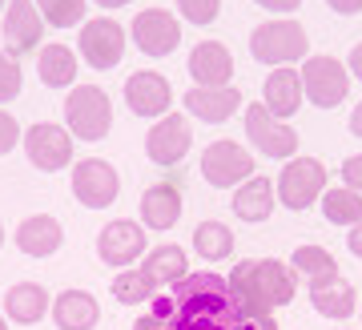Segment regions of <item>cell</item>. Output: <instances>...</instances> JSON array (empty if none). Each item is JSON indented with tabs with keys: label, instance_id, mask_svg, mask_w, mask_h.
I'll return each instance as SVG.
<instances>
[{
	"label": "cell",
	"instance_id": "obj_1",
	"mask_svg": "<svg viewBox=\"0 0 362 330\" xmlns=\"http://www.w3.org/2000/svg\"><path fill=\"white\" fill-rule=\"evenodd\" d=\"M298 282L278 258H246L230 274V298L242 314H274L294 302Z\"/></svg>",
	"mask_w": 362,
	"mask_h": 330
},
{
	"label": "cell",
	"instance_id": "obj_2",
	"mask_svg": "<svg viewBox=\"0 0 362 330\" xmlns=\"http://www.w3.org/2000/svg\"><path fill=\"white\" fill-rule=\"evenodd\" d=\"M65 125H69V133L81 137V141L109 137V125H113L109 93L97 89V85H77V89L65 97Z\"/></svg>",
	"mask_w": 362,
	"mask_h": 330
},
{
	"label": "cell",
	"instance_id": "obj_3",
	"mask_svg": "<svg viewBox=\"0 0 362 330\" xmlns=\"http://www.w3.org/2000/svg\"><path fill=\"white\" fill-rule=\"evenodd\" d=\"M306 28L298 25V21H266L250 33V57L262 64H274V69H282V64L298 61V57H306Z\"/></svg>",
	"mask_w": 362,
	"mask_h": 330
},
{
	"label": "cell",
	"instance_id": "obj_4",
	"mask_svg": "<svg viewBox=\"0 0 362 330\" xmlns=\"http://www.w3.org/2000/svg\"><path fill=\"white\" fill-rule=\"evenodd\" d=\"M298 73H302V97H310V105L334 109V105L346 101L350 69H342V61H334V57H310Z\"/></svg>",
	"mask_w": 362,
	"mask_h": 330
},
{
	"label": "cell",
	"instance_id": "obj_5",
	"mask_svg": "<svg viewBox=\"0 0 362 330\" xmlns=\"http://www.w3.org/2000/svg\"><path fill=\"white\" fill-rule=\"evenodd\" d=\"M81 57L93 69H117L125 57V28L113 16H93L81 25Z\"/></svg>",
	"mask_w": 362,
	"mask_h": 330
},
{
	"label": "cell",
	"instance_id": "obj_6",
	"mask_svg": "<svg viewBox=\"0 0 362 330\" xmlns=\"http://www.w3.org/2000/svg\"><path fill=\"white\" fill-rule=\"evenodd\" d=\"M202 178H206L214 190L242 186L246 178H254V157H250L238 141H214V145L202 153Z\"/></svg>",
	"mask_w": 362,
	"mask_h": 330
},
{
	"label": "cell",
	"instance_id": "obj_7",
	"mask_svg": "<svg viewBox=\"0 0 362 330\" xmlns=\"http://www.w3.org/2000/svg\"><path fill=\"white\" fill-rule=\"evenodd\" d=\"M322 193H326V169L314 157H294L278 178V198H282L286 210H306Z\"/></svg>",
	"mask_w": 362,
	"mask_h": 330
},
{
	"label": "cell",
	"instance_id": "obj_8",
	"mask_svg": "<svg viewBox=\"0 0 362 330\" xmlns=\"http://www.w3.org/2000/svg\"><path fill=\"white\" fill-rule=\"evenodd\" d=\"M117 193H121V178H117V169L109 161H101V157L77 161V169H73V198L81 205L105 210V205L117 202Z\"/></svg>",
	"mask_w": 362,
	"mask_h": 330
},
{
	"label": "cell",
	"instance_id": "obj_9",
	"mask_svg": "<svg viewBox=\"0 0 362 330\" xmlns=\"http://www.w3.org/2000/svg\"><path fill=\"white\" fill-rule=\"evenodd\" d=\"M25 153L37 169L57 173V169H65L73 161V133L61 125H52V121H37L25 133Z\"/></svg>",
	"mask_w": 362,
	"mask_h": 330
},
{
	"label": "cell",
	"instance_id": "obj_10",
	"mask_svg": "<svg viewBox=\"0 0 362 330\" xmlns=\"http://www.w3.org/2000/svg\"><path fill=\"white\" fill-rule=\"evenodd\" d=\"M145 254V229L141 222H129V217H117L109 226L97 234V258H101L105 266H125L129 270L137 258Z\"/></svg>",
	"mask_w": 362,
	"mask_h": 330
},
{
	"label": "cell",
	"instance_id": "obj_11",
	"mask_svg": "<svg viewBox=\"0 0 362 330\" xmlns=\"http://www.w3.org/2000/svg\"><path fill=\"white\" fill-rule=\"evenodd\" d=\"M133 40L145 57H169L177 49L181 40V28H177V16L165 13V8H145V13L133 16Z\"/></svg>",
	"mask_w": 362,
	"mask_h": 330
},
{
	"label": "cell",
	"instance_id": "obj_12",
	"mask_svg": "<svg viewBox=\"0 0 362 330\" xmlns=\"http://www.w3.org/2000/svg\"><path fill=\"white\" fill-rule=\"evenodd\" d=\"M246 137L270 157H294L298 149V133L282 125L266 105H246Z\"/></svg>",
	"mask_w": 362,
	"mask_h": 330
},
{
	"label": "cell",
	"instance_id": "obj_13",
	"mask_svg": "<svg viewBox=\"0 0 362 330\" xmlns=\"http://www.w3.org/2000/svg\"><path fill=\"white\" fill-rule=\"evenodd\" d=\"M189 145H194V133H189V121L181 113H165L145 137V153L157 165H177L189 153Z\"/></svg>",
	"mask_w": 362,
	"mask_h": 330
},
{
	"label": "cell",
	"instance_id": "obj_14",
	"mask_svg": "<svg viewBox=\"0 0 362 330\" xmlns=\"http://www.w3.org/2000/svg\"><path fill=\"white\" fill-rule=\"evenodd\" d=\"M40 33H45V16L33 0H8L4 4V52L8 57L37 49Z\"/></svg>",
	"mask_w": 362,
	"mask_h": 330
},
{
	"label": "cell",
	"instance_id": "obj_15",
	"mask_svg": "<svg viewBox=\"0 0 362 330\" xmlns=\"http://www.w3.org/2000/svg\"><path fill=\"white\" fill-rule=\"evenodd\" d=\"M125 105L137 117H157L161 121L169 113V105H173V89H169V81L161 73L141 69V73H133L125 81Z\"/></svg>",
	"mask_w": 362,
	"mask_h": 330
},
{
	"label": "cell",
	"instance_id": "obj_16",
	"mask_svg": "<svg viewBox=\"0 0 362 330\" xmlns=\"http://www.w3.org/2000/svg\"><path fill=\"white\" fill-rule=\"evenodd\" d=\"M189 76H194L202 89H221V85H230V76H233L230 49L218 45V40L194 45V52H189Z\"/></svg>",
	"mask_w": 362,
	"mask_h": 330
},
{
	"label": "cell",
	"instance_id": "obj_17",
	"mask_svg": "<svg viewBox=\"0 0 362 330\" xmlns=\"http://www.w3.org/2000/svg\"><path fill=\"white\" fill-rule=\"evenodd\" d=\"M16 250L28 258H52L57 250H61V241H65V229H61V222L49 214H33L25 217L21 226H16Z\"/></svg>",
	"mask_w": 362,
	"mask_h": 330
},
{
	"label": "cell",
	"instance_id": "obj_18",
	"mask_svg": "<svg viewBox=\"0 0 362 330\" xmlns=\"http://www.w3.org/2000/svg\"><path fill=\"white\" fill-rule=\"evenodd\" d=\"M181 105L197 117V121H209V125H221V121H230L238 113V105H242V93L233 89V85H221V89H189L181 97Z\"/></svg>",
	"mask_w": 362,
	"mask_h": 330
},
{
	"label": "cell",
	"instance_id": "obj_19",
	"mask_svg": "<svg viewBox=\"0 0 362 330\" xmlns=\"http://www.w3.org/2000/svg\"><path fill=\"white\" fill-rule=\"evenodd\" d=\"M52 322L57 330H93L101 322V306L89 290H61L52 302Z\"/></svg>",
	"mask_w": 362,
	"mask_h": 330
},
{
	"label": "cell",
	"instance_id": "obj_20",
	"mask_svg": "<svg viewBox=\"0 0 362 330\" xmlns=\"http://www.w3.org/2000/svg\"><path fill=\"white\" fill-rule=\"evenodd\" d=\"M266 109H270L278 121H286V117H294L298 109H302V73L298 69H290V64H282V69H274L270 76H266Z\"/></svg>",
	"mask_w": 362,
	"mask_h": 330
},
{
	"label": "cell",
	"instance_id": "obj_21",
	"mask_svg": "<svg viewBox=\"0 0 362 330\" xmlns=\"http://www.w3.org/2000/svg\"><path fill=\"white\" fill-rule=\"evenodd\" d=\"M45 314H49V290L40 282H16V286H8V294H4V318H13L21 326H33Z\"/></svg>",
	"mask_w": 362,
	"mask_h": 330
},
{
	"label": "cell",
	"instance_id": "obj_22",
	"mask_svg": "<svg viewBox=\"0 0 362 330\" xmlns=\"http://www.w3.org/2000/svg\"><path fill=\"white\" fill-rule=\"evenodd\" d=\"M141 222L149 229H157V234H165V229L177 226V217H181V193L173 190V186H149V190L141 193Z\"/></svg>",
	"mask_w": 362,
	"mask_h": 330
},
{
	"label": "cell",
	"instance_id": "obj_23",
	"mask_svg": "<svg viewBox=\"0 0 362 330\" xmlns=\"http://www.w3.org/2000/svg\"><path fill=\"white\" fill-rule=\"evenodd\" d=\"M290 262L298 266V274L306 278V286H310V290H326V286L342 282L338 262L330 258V250H322V246H298Z\"/></svg>",
	"mask_w": 362,
	"mask_h": 330
},
{
	"label": "cell",
	"instance_id": "obj_24",
	"mask_svg": "<svg viewBox=\"0 0 362 330\" xmlns=\"http://www.w3.org/2000/svg\"><path fill=\"white\" fill-rule=\"evenodd\" d=\"M233 214L242 222H266L274 214V186L270 178H246L233 193Z\"/></svg>",
	"mask_w": 362,
	"mask_h": 330
},
{
	"label": "cell",
	"instance_id": "obj_25",
	"mask_svg": "<svg viewBox=\"0 0 362 330\" xmlns=\"http://www.w3.org/2000/svg\"><path fill=\"white\" fill-rule=\"evenodd\" d=\"M37 73H40L45 89H69L77 81V52L65 49V45H45L40 61H37Z\"/></svg>",
	"mask_w": 362,
	"mask_h": 330
},
{
	"label": "cell",
	"instance_id": "obj_26",
	"mask_svg": "<svg viewBox=\"0 0 362 330\" xmlns=\"http://www.w3.org/2000/svg\"><path fill=\"white\" fill-rule=\"evenodd\" d=\"M145 270H149V278H153L157 286H173V282H181L185 274H189V258H185V250H181V246L161 241V246H153V250H149Z\"/></svg>",
	"mask_w": 362,
	"mask_h": 330
},
{
	"label": "cell",
	"instance_id": "obj_27",
	"mask_svg": "<svg viewBox=\"0 0 362 330\" xmlns=\"http://www.w3.org/2000/svg\"><path fill=\"white\" fill-rule=\"evenodd\" d=\"M113 298L117 302H125V306H137V302H149L157 290V282L149 278V270L145 266H129V270H117L113 274Z\"/></svg>",
	"mask_w": 362,
	"mask_h": 330
},
{
	"label": "cell",
	"instance_id": "obj_28",
	"mask_svg": "<svg viewBox=\"0 0 362 330\" xmlns=\"http://www.w3.org/2000/svg\"><path fill=\"white\" fill-rule=\"evenodd\" d=\"M310 306L322 318H350L358 310V294H354L350 282H334L326 290H310Z\"/></svg>",
	"mask_w": 362,
	"mask_h": 330
},
{
	"label": "cell",
	"instance_id": "obj_29",
	"mask_svg": "<svg viewBox=\"0 0 362 330\" xmlns=\"http://www.w3.org/2000/svg\"><path fill=\"white\" fill-rule=\"evenodd\" d=\"M322 214H326V222H334V226H358L362 222V193L346 190V186L326 190L322 193Z\"/></svg>",
	"mask_w": 362,
	"mask_h": 330
},
{
	"label": "cell",
	"instance_id": "obj_30",
	"mask_svg": "<svg viewBox=\"0 0 362 330\" xmlns=\"http://www.w3.org/2000/svg\"><path fill=\"white\" fill-rule=\"evenodd\" d=\"M169 298L173 302H189V298H209V294H230V278H221V274H214V270H197V274H185L181 282H173L169 286Z\"/></svg>",
	"mask_w": 362,
	"mask_h": 330
},
{
	"label": "cell",
	"instance_id": "obj_31",
	"mask_svg": "<svg viewBox=\"0 0 362 330\" xmlns=\"http://www.w3.org/2000/svg\"><path fill=\"white\" fill-rule=\"evenodd\" d=\"M194 246L206 262H221V258L233 254V234H230V226H221V222H202L197 234H194Z\"/></svg>",
	"mask_w": 362,
	"mask_h": 330
},
{
	"label": "cell",
	"instance_id": "obj_32",
	"mask_svg": "<svg viewBox=\"0 0 362 330\" xmlns=\"http://www.w3.org/2000/svg\"><path fill=\"white\" fill-rule=\"evenodd\" d=\"M33 4L52 28H73L85 21V0H33Z\"/></svg>",
	"mask_w": 362,
	"mask_h": 330
},
{
	"label": "cell",
	"instance_id": "obj_33",
	"mask_svg": "<svg viewBox=\"0 0 362 330\" xmlns=\"http://www.w3.org/2000/svg\"><path fill=\"white\" fill-rule=\"evenodd\" d=\"M21 89H25V73H21V64H16L8 52H0V105L16 101Z\"/></svg>",
	"mask_w": 362,
	"mask_h": 330
},
{
	"label": "cell",
	"instance_id": "obj_34",
	"mask_svg": "<svg viewBox=\"0 0 362 330\" xmlns=\"http://www.w3.org/2000/svg\"><path fill=\"white\" fill-rule=\"evenodd\" d=\"M177 8L189 25H214L221 13V0H177Z\"/></svg>",
	"mask_w": 362,
	"mask_h": 330
},
{
	"label": "cell",
	"instance_id": "obj_35",
	"mask_svg": "<svg viewBox=\"0 0 362 330\" xmlns=\"http://www.w3.org/2000/svg\"><path fill=\"white\" fill-rule=\"evenodd\" d=\"M16 141H21V125H16V117L0 109V157H4V153H13Z\"/></svg>",
	"mask_w": 362,
	"mask_h": 330
},
{
	"label": "cell",
	"instance_id": "obj_36",
	"mask_svg": "<svg viewBox=\"0 0 362 330\" xmlns=\"http://www.w3.org/2000/svg\"><path fill=\"white\" fill-rule=\"evenodd\" d=\"M342 181H346V190L362 193V153H354V157L342 161Z\"/></svg>",
	"mask_w": 362,
	"mask_h": 330
},
{
	"label": "cell",
	"instance_id": "obj_37",
	"mask_svg": "<svg viewBox=\"0 0 362 330\" xmlns=\"http://www.w3.org/2000/svg\"><path fill=\"white\" fill-rule=\"evenodd\" d=\"M238 330H278V326H274V314H242Z\"/></svg>",
	"mask_w": 362,
	"mask_h": 330
},
{
	"label": "cell",
	"instance_id": "obj_38",
	"mask_svg": "<svg viewBox=\"0 0 362 330\" xmlns=\"http://www.w3.org/2000/svg\"><path fill=\"white\" fill-rule=\"evenodd\" d=\"M133 330H169V322H165V318H157L153 310H149V314H141L137 322H133Z\"/></svg>",
	"mask_w": 362,
	"mask_h": 330
},
{
	"label": "cell",
	"instance_id": "obj_39",
	"mask_svg": "<svg viewBox=\"0 0 362 330\" xmlns=\"http://www.w3.org/2000/svg\"><path fill=\"white\" fill-rule=\"evenodd\" d=\"M334 13H342V16H354V13H362V0H326Z\"/></svg>",
	"mask_w": 362,
	"mask_h": 330
},
{
	"label": "cell",
	"instance_id": "obj_40",
	"mask_svg": "<svg viewBox=\"0 0 362 330\" xmlns=\"http://www.w3.org/2000/svg\"><path fill=\"white\" fill-rule=\"evenodd\" d=\"M258 4L262 8H270V13H294L302 0H258Z\"/></svg>",
	"mask_w": 362,
	"mask_h": 330
},
{
	"label": "cell",
	"instance_id": "obj_41",
	"mask_svg": "<svg viewBox=\"0 0 362 330\" xmlns=\"http://www.w3.org/2000/svg\"><path fill=\"white\" fill-rule=\"evenodd\" d=\"M346 246H350V254H354V258H362V222H358V226H350Z\"/></svg>",
	"mask_w": 362,
	"mask_h": 330
},
{
	"label": "cell",
	"instance_id": "obj_42",
	"mask_svg": "<svg viewBox=\"0 0 362 330\" xmlns=\"http://www.w3.org/2000/svg\"><path fill=\"white\" fill-rule=\"evenodd\" d=\"M346 69H350V73H354V76L362 81V45H354V49H350V61H346Z\"/></svg>",
	"mask_w": 362,
	"mask_h": 330
},
{
	"label": "cell",
	"instance_id": "obj_43",
	"mask_svg": "<svg viewBox=\"0 0 362 330\" xmlns=\"http://www.w3.org/2000/svg\"><path fill=\"white\" fill-rule=\"evenodd\" d=\"M350 133L362 137V105H354V113H350Z\"/></svg>",
	"mask_w": 362,
	"mask_h": 330
},
{
	"label": "cell",
	"instance_id": "obj_44",
	"mask_svg": "<svg viewBox=\"0 0 362 330\" xmlns=\"http://www.w3.org/2000/svg\"><path fill=\"white\" fill-rule=\"evenodd\" d=\"M97 4H101V8H125L129 0H97Z\"/></svg>",
	"mask_w": 362,
	"mask_h": 330
},
{
	"label": "cell",
	"instance_id": "obj_45",
	"mask_svg": "<svg viewBox=\"0 0 362 330\" xmlns=\"http://www.w3.org/2000/svg\"><path fill=\"white\" fill-rule=\"evenodd\" d=\"M0 330H8V318H4V314H0Z\"/></svg>",
	"mask_w": 362,
	"mask_h": 330
},
{
	"label": "cell",
	"instance_id": "obj_46",
	"mask_svg": "<svg viewBox=\"0 0 362 330\" xmlns=\"http://www.w3.org/2000/svg\"><path fill=\"white\" fill-rule=\"evenodd\" d=\"M214 330H238V326H226V322H221V326H214Z\"/></svg>",
	"mask_w": 362,
	"mask_h": 330
},
{
	"label": "cell",
	"instance_id": "obj_47",
	"mask_svg": "<svg viewBox=\"0 0 362 330\" xmlns=\"http://www.w3.org/2000/svg\"><path fill=\"white\" fill-rule=\"evenodd\" d=\"M0 246H4V226H0Z\"/></svg>",
	"mask_w": 362,
	"mask_h": 330
},
{
	"label": "cell",
	"instance_id": "obj_48",
	"mask_svg": "<svg viewBox=\"0 0 362 330\" xmlns=\"http://www.w3.org/2000/svg\"><path fill=\"white\" fill-rule=\"evenodd\" d=\"M4 4H8V0H0V13H4Z\"/></svg>",
	"mask_w": 362,
	"mask_h": 330
}]
</instances>
